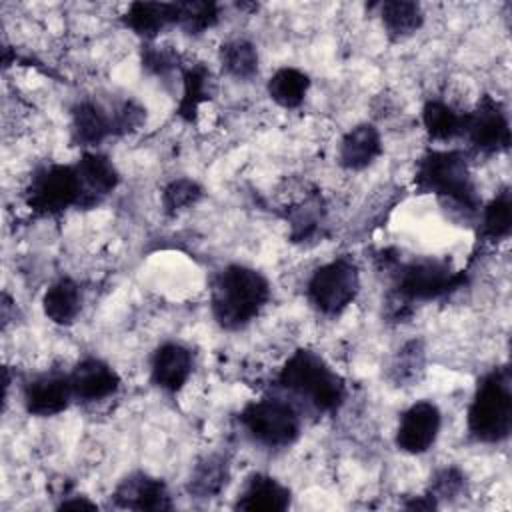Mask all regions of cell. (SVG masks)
Wrapping results in <instances>:
<instances>
[{"label":"cell","instance_id":"obj_22","mask_svg":"<svg viewBox=\"0 0 512 512\" xmlns=\"http://www.w3.org/2000/svg\"><path fill=\"white\" fill-rule=\"evenodd\" d=\"M422 122L430 138L452 140L464 134L466 114H460L452 106L440 100H428L422 108Z\"/></svg>","mask_w":512,"mask_h":512},{"label":"cell","instance_id":"obj_17","mask_svg":"<svg viewBox=\"0 0 512 512\" xmlns=\"http://www.w3.org/2000/svg\"><path fill=\"white\" fill-rule=\"evenodd\" d=\"M234 506L250 512H282L290 506V490L268 474H252Z\"/></svg>","mask_w":512,"mask_h":512},{"label":"cell","instance_id":"obj_14","mask_svg":"<svg viewBox=\"0 0 512 512\" xmlns=\"http://www.w3.org/2000/svg\"><path fill=\"white\" fill-rule=\"evenodd\" d=\"M70 398H74V394L66 374H42L24 388V406L34 416L60 414Z\"/></svg>","mask_w":512,"mask_h":512},{"label":"cell","instance_id":"obj_32","mask_svg":"<svg viewBox=\"0 0 512 512\" xmlns=\"http://www.w3.org/2000/svg\"><path fill=\"white\" fill-rule=\"evenodd\" d=\"M142 64H144L146 70L160 76V74H166L174 68L176 56L170 50H164L160 46H146V50L142 54Z\"/></svg>","mask_w":512,"mask_h":512},{"label":"cell","instance_id":"obj_3","mask_svg":"<svg viewBox=\"0 0 512 512\" xmlns=\"http://www.w3.org/2000/svg\"><path fill=\"white\" fill-rule=\"evenodd\" d=\"M510 370L488 372L474 392L468 408V430L478 442L494 444L510 436L512 428V388Z\"/></svg>","mask_w":512,"mask_h":512},{"label":"cell","instance_id":"obj_20","mask_svg":"<svg viewBox=\"0 0 512 512\" xmlns=\"http://www.w3.org/2000/svg\"><path fill=\"white\" fill-rule=\"evenodd\" d=\"M82 306V292L80 286L72 278L56 280L42 298L44 314L60 326L72 324Z\"/></svg>","mask_w":512,"mask_h":512},{"label":"cell","instance_id":"obj_23","mask_svg":"<svg viewBox=\"0 0 512 512\" xmlns=\"http://www.w3.org/2000/svg\"><path fill=\"white\" fill-rule=\"evenodd\" d=\"M228 482V464L222 456H204L190 474L188 492L196 498H212L222 492Z\"/></svg>","mask_w":512,"mask_h":512},{"label":"cell","instance_id":"obj_4","mask_svg":"<svg viewBox=\"0 0 512 512\" xmlns=\"http://www.w3.org/2000/svg\"><path fill=\"white\" fill-rule=\"evenodd\" d=\"M416 186L438 194L468 212H476L480 198L470 178L466 156L460 150H430L416 168Z\"/></svg>","mask_w":512,"mask_h":512},{"label":"cell","instance_id":"obj_5","mask_svg":"<svg viewBox=\"0 0 512 512\" xmlns=\"http://www.w3.org/2000/svg\"><path fill=\"white\" fill-rule=\"evenodd\" d=\"M240 422L258 444L268 448L290 446L300 434V416L296 408L278 398L250 402L242 410Z\"/></svg>","mask_w":512,"mask_h":512},{"label":"cell","instance_id":"obj_11","mask_svg":"<svg viewBox=\"0 0 512 512\" xmlns=\"http://www.w3.org/2000/svg\"><path fill=\"white\" fill-rule=\"evenodd\" d=\"M80 182V206L90 208L106 198L120 182V174L112 160L100 152L86 150L74 164Z\"/></svg>","mask_w":512,"mask_h":512},{"label":"cell","instance_id":"obj_12","mask_svg":"<svg viewBox=\"0 0 512 512\" xmlns=\"http://www.w3.org/2000/svg\"><path fill=\"white\" fill-rule=\"evenodd\" d=\"M118 508L128 510H170L172 500L166 484L160 478L136 472L126 476L112 494Z\"/></svg>","mask_w":512,"mask_h":512},{"label":"cell","instance_id":"obj_19","mask_svg":"<svg viewBox=\"0 0 512 512\" xmlns=\"http://www.w3.org/2000/svg\"><path fill=\"white\" fill-rule=\"evenodd\" d=\"M124 24L144 40H152L166 26L176 24V2H132Z\"/></svg>","mask_w":512,"mask_h":512},{"label":"cell","instance_id":"obj_1","mask_svg":"<svg viewBox=\"0 0 512 512\" xmlns=\"http://www.w3.org/2000/svg\"><path fill=\"white\" fill-rule=\"evenodd\" d=\"M270 298V284L262 272L232 264L226 266L212 284L210 306L214 320L226 330L250 324Z\"/></svg>","mask_w":512,"mask_h":512},{"label":"cell","instance_id":"obj_16","mask_svg":"<svg viewBox=\"0 0 512 512\" xmlns=\"http://www.w3.org/2000/svg\"><path fill=\"white\" fill-rule=\"evenodd\" d=\"M382 154V138L374 124L362 122L350 128L338 148V160L346 170H364Z\"/></svg>","mask_w":512,"mask_h":512},{"label":"cell","instance_id":"obj_2","mask_svg":"<svg viewBox=\"0 0 512 512\" xmlns=\"http://www.w3.org/2000/svg\"><path fill=\"white\" fill-rule=\"evenodd\" d=\"M282 388L306 398L320 412H334L346 396L342 378L312 350H296L280 368Z\"/></svg>","mask_w":512,"mask_h":512},{"label":"cell","instance_id":"obj_25","mask_svg":"<svg viewBox=\"0 0 512 512\" xmlns=\"http://www.w3.org/2000/svg\"><path fill=\"white\" fill-rule=\"evenodd\" d=\"M220 64L226 74L238 80H250L258 72V50L244 38H234L222 44Z\"/></svg>","mask_w":512,"mask_h":512},{"label":"cell","instance_id":"obj_27","mask_svg":"<svg viewBox=\"0 0 512 512\" xmlns=\"http://www.w3.org/2000/svg\"><path fill=\"white\" fill-rule=\"evenodd\" d=\"M512 230V196L510 190L496 194L482 212V234L488 240H502Z\"/></svg>","mask_w":512,"mask_h":512},{"label":"cell","instance_id":"obj_26","mask_svg":"<svg viewBox=\"0 0 512 512\" xmlns=\"http://www.w3.org/2000/svg\"><path fill=\"white\" fill-rule=\"evenodd\" d=\"M184 88H182V98L178 104V114L184 120H194L196 112L200 108L202 102L208 100L210 96V72L204 66H192L184 72V80H182Z\"/></svg>","mask_w":512,"mask_h":512},{"label":"cell","instance_id":"obj_15","mask_svg":"<svg viewBox=\"0 0 512 512\" xmlns=\"http://www.w3.org/2000/svg\"><path fill=\"white\" fill-rule=\"evenodd\" d=\"M152 382L166 392H178L192 374V354L178 342H166L156 348L150 364Z\"/></svg>","mask_w":512,"mask_h":512},{"label":"cell","instance_id":"obj_28","mask_svg":"<svg viewBox=\"0 0 512 512\" xmlns=\"http://www.w3.org/2000/svg\"><path fill=\"white\" fill-rule=\"evenodd\" d=\"M218 22V4L214 2H176V24L186 34H202Z\"/></svg>","mask_w":512,"mask_h":512},{"label":"cell","instance_id":"obj_18","mask_svg":"<svg viewBox=\"0 0 512 512\" xmlns=\"http://www.w3.org/2000/svg\"><path fill=\"white\" fill-rule=\"evenodd\" d=\"M72 140L78 146L92 148L98 146L114 132L112 114H108L100 104L94 102H80L72 108V122H70Z\"/></svg>","mask_w":512,"mask_h":512},{"label":"cell","instance_id":"obj_9","mask_svg":"<svg viewBox=\"0 0 512 512\" xmlns=\"http://www.w3.org/2000/svg\"><path fill=\"white\" fill-rule=\"evenodd\" d=\"M464 134L470 138L476 150L494 154L510 146V124L502 106L484 96L474 112L466 114Z\"/></svg>","mask_w":512,"mask_h":512},{"label":"cell","instance_id":"obj_13","mask_svg":"<svg viewBox=\"0 0 512 512\" xmlns=\"http://www.w3.org/2000/svg\"><path fill=\"white\" fill-rule=\"evenodd\" d=\"M72 394L84 402H96L112 396L120 386L118 372L100 358H84L68 374Z\"/></svg>","mask_w":512,"mask_h":512},{"label":"cell","instance_id":"obj_29","mask_svg":"<svg viewBox=\"0 0 512 512\" xmlns=\"http://www.w3.org/2000/svg\"><path fill=\"white\" fill-rule=\"evenodd\" d=\"M200 196H202V188L198 182L190 178H178L164 188L162 204L168 214H176L180 210L194 206L200 200Z\"/></svg>","mask_w":512,"mask_h":512},{"label":"cell","instance_id":"obj_21","mask_svg":"<svg viewBox=\"0 0 512 512\" xmlns=\"http://www.w3.org/2000/svg\"><path fill=\"white\" fill-rule=\"evenodd\" d=\"M310 88V78L306 72L284 66L276 70L268 80L270 98L282 108H296L304 102Z\"/></svg>","mask_w":512,"mask_h":512},{"label":"cell","instance_id":"obj_6","mask_svg":"<svg viewBox=\"0 0 512 512\" xmlns=\"http://www.w3.org/2000/svg\"><path fill=\"white\" fill-rule=\"evenodd\" d=\"M360 290L358 266L352 258L340 256L314 270L308 280V300L328 316L342 312Z\"/></svg>","mask_w":512,"mask_h":512},{"label":"cell","instance_id":"obj_7","mask_svg":"<svg viewBox=\"0 0 512 512\" xmlns=\"http://www.w3.org/2000/svg\"><path fill=\"white\" fill-rule=\"evenodd\" d=\"M26 202L40 214H58L80 206V182L74 166L52 164L40 168L28 186Z\"/></svg>","mask_w":512,"mask_h":512},{"label":"cell","instance_id":"obj_30","mask_svg":"<svg viewBox=\"0 0 512 512\" xmlns=\"http://www.w3.org/2000/svg\"><path fill=\"white\" fill-rule=\"evenodd\" d=\"M464 490V474L458 468H442L434 474L430 494L434 498H454Z\"/></svg>","mask_w":512,"mask_h":512},{"label":"cell","instance_id":"obj_10","mask_svg":"<svg viewBox=\"0 0 512 512\" xmlns=\"http://www.w3.org/2000/svg\"><path fill=\"white\" fill-rule=\"evenodd\" d=\"M440 426L442 414L438 406L420 400L402 414L396 430V446L406 454H422L436 442Z\"/></svg>","mask_w":512,"mask_h":512},{"label":"cell","instance_id":"obj_34","mask_svg":"<svg viewBox=\"0 0 512 512\" xmlns=\"http://www.w3.org/2000/svg\"><path fill=\"white\" fill-rule=\"evenodd\" d=\"M60 508H96V504L90 502L86 496H76L74 500H62Z\"/></svg>","mask_w":512,"mask_h":512},{"label":"cell","instance_id":"obj_33","mask_svg":"<svg viewBox=\"0 0 512 512\" xmlns=\"http://www.w3.org/2000/svg\"><path fill=\"white\" fill-rule=\"evenodd\" d=\"M406 508H416V510H430V508H436V498L428 492L426 496H418V498H414L412 502H406L404 504Z\"/></svg>","mask_w":512,"mask_h":512},{"label":"cell","instance_id":"obj_8","mask_svg":"<svg viewBox=\"0 0 512 512\" xmlns=\"http://www.w3.org/2000/svg\"><path fill=\"white\" fill-rule=\"evenodd\" d=\"M462 284V274L456 272L448 260L418 258L400 268L398 296L402 300H432Z\"/></svg>","mask_w":512,"mask_h":512},{"label":"cell","instance_id":"obj_24","mask_svg":"<svg viewBox=\"0 0 512 512\" xmlns=\"http://www.w3.org/2000/svg\"><path fill=\"white\" fill-rule=\"evenodd\" d=\"M380 18L386 28V32L400 40L406 36H412L424 20V14L416 2L406 0H388L380 4Z\"/></svg>","mask_w":512,"mask_h":512},{"label":"cell","instance_id":"obj_31","mask_svg":"<svg viewBox=\"0 0 512 512\" xmlns=\"http://www.w3.org/2000/svg\"><path fill=\"white\" fill-rule=\"evenodd\" d=\"M112 122H114V132H130L136 130L142 122H144V108L138 106L136 102H124L114 114H112Z\"/></svg>","mask_w":512,"mask_h":512}]
</instances>
